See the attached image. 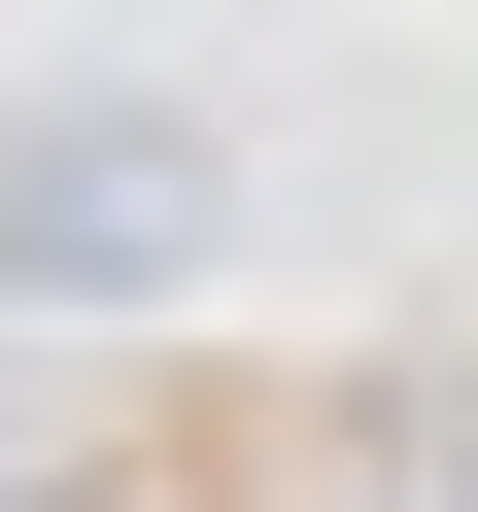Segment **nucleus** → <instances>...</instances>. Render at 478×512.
I'll use <instances>...</instances> for the list:
<instances>
[{"mask_svg":"<svg viewBox=\"0 0 478 512\" xmlns=\"http://www.w3.org/2000/svg\"><path fill=\"white\" fill-rule=\"evenodd\" d=\"M205 239H239L205 69H0V342H137V308H205Z\"/></svg>","mask_w":478,"mask_h":512,"instance_id":"f257e3e1","label":"nucleus"}]
</instances>
